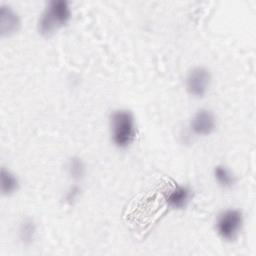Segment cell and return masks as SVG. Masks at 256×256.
I'll return each instance as SVG.
<instances>
[{
    "label": "cell",
    "mask_w": 256,
    "mask_h": 256,
    "mask_svg": "<svg viewBox=\"0 0 256 256\" xmlns=\"http://www.w3.org/2000/svg\"><path fill=\"white\" fill-rule=\"evenodd\" d=\"M110 135L113 144L120 148H128L136 138V123L132 112L128 109H117L110 116Z\"/></svg>",
    "instance_id": "obj_2"
},
{
    "label": "cell",
    "mask_w": 256,
    "mask_h": 256,
    "mask_svg": "<svg viewBox=\"0 0 256 256\" xmlns=\"http://www.w3.org/2000/svg\"><path fill=\"white\" fill-rule=\"evenodd\" d=\"M213 176L219 186L225 189L232 188L235 184V176L232 171L225 165H217L214 167Z\"/></svg>",
    "instance_id": "obj_10"
},
{
    "label": "cell",
    "mask_w": 256,
    "mask_h": 256,
    "mask_svg": "<svg viewBox=\"0 0 256 256\" xmlns=\"http://www.w3.org/2000/svg\"><path fill=\"white\" fill-rule=\"evenodd\" d=\"M67 172L74 180H81L86 172V166L80 157L74 156L68 160Z\"/></svg>",
    "instance_id": "obj_11"
},
{
    "label": "cell",
    "mask_w": 256,
    "mask_h": 256,
    "mask_svg": "<svg viewBox=\"0 0 256 256\" xmlns=\"http://www.w3.org/2000/svg\"><path fill=\"white\" fill-rule=\"evenodd\" d=\"M211 81V73L207 68L202 66L195 67L190 70L186 76V90L191 96L195 98H202L207 94Z\"/></svg>",
    "instance_id": "obj_4"
},
{
    "label": "cell",
    "mask_w": 256,
    "mask_h": 256,
    "mask_svg": "<svg viewBox=\"0 0 256 256\" xmlns=\"http://www.w3.org/2000/svg\"><path fill=\"white\" fill-rule=\"evenodd\" d=\"M0 8V33L2 37H7L19 30L21 22L17 12L10 6L2 5Z\"/></svg>",
    "instance_id": "obj_7"
},
{
    "label": "cell",
    "mask_w": 256,
    "mask_h": 256,
    "mask_svg": "<svg viewBox=\"0 0 256 256\" xmlns=\"http://www.w3.org/2000/svg\"><path fill=\"white\" fill-rule=\"evenodd\" d=\"M37 235V225L35 221L30 218H24L18 228V237L22 244L30 245L34 242Z\"/></svg>",
    "instance_id": "obj_8"
},
{
    "label": "cell",
    "mask_w": 256,
    "mask_h": 256,
    "mask_svg": "<svg viewBox=\"0 0 256 256\" xmlns=\"http://www.w3.org/2000/svg\"><path fill=\"white\" fill-rule=\"evenodd\" d=\"M19 188V180L17 176L9 169L1 168V193L9 196L15 193Z\"/></svg>",
    "instance_id": "obj_9"
},
{
    "label": "cell",
    "mask_w": 256,
    "mask_h": 256,
    "mask_svg": "<svg viewBox=\"0 0 256 256\" xmlns=\"http://www.w3.org/2000/svg\"><path fill=\"white\" fill-rule=\"evenodd\" d=\"M166 205L172 209H184L192 200V190L186 185L174 184L164 195Z\"/></svg>",
    "instance_id": "obj_6"
},
{
    "label": "cell",
    "mask_w": 256,
    "mask_h": 256,
    "mask_svg": "<svg viewBox=\"0 0 256 256\" xmlns=\"http://www.w3.org/2000/svg\"><path fill=\"white\" fill-rule=\"evenodd\" d=\"M190 130L197 136H208L216 128V117L214 113L206 108L199 109L190 120Z\"/></svg>",
    "instance_id": "obj_5"
},
{
    "label": "cell",
    "mask_w": 256,
    "mask_h": 256,
    "mask_svg": "<svg viewBox=\"0 0 256 256\" xmlns=\"http://www.w3.org/2000/svg\"><path fill=\"white\" fill-rule=\"evenodd\" d=\"M80 192H81V189H80V187H79L78 185H73V186H71V187L67 190V192H66V194H65V200H66V202L69 203V204H72L73 202H75V201L78 199V197H79V195H80Z\"/></svg>",
    "instance_id": "obj_12"
},
{
    "label": "cell",
    "mask_w": 256,
    "mask_h": 256,
    "mask_svg": "<svg viewBox=\"0 0 256 256\" xmlns=\"http://www.w3.org/2000/svg\"><path fill=\"white\" fill-rule=\"evenodd\" d=\"M71 8L65 0H52L39 17L37 28L44 37H50L66 26L71 19Z\"/></svg>",
    "instance_id": "obj_1"
},
{
    "label": "cell",
    "mask_w": 256,
    "mask_h": 256,
    "mask_svg": "<svg viewBox=\"0 0 256 256\" xmlns=\"http://www.w3.org/2000/svg\"><path fill=\"white\" fill-rule=\"evenodd\" d=\"M243 226V214L239 209L229 208L222 211L216 220V232L225 241H233Z\"/></svg>",
    "instance_id": "obj_3"
}]
</instances>
